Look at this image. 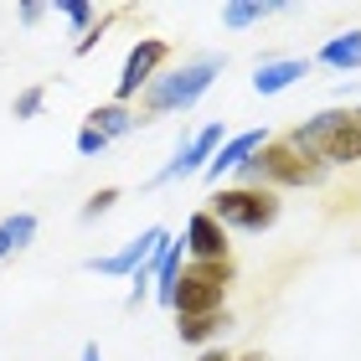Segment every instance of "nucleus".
I'll return each instance as SVG.
<instances>
[{
  "instance_id": "nucleus-23",
  "label": "nucleus",
  "mask_w": 361,
  "mask_h": 361,
  "mask_svg": "<svg viewBox=\"0 0 361 361\" xmlns=\"http://www.w3.org/2000/svg\"><path fill=\"white\" fill-rule=\"evenodd\" d=\"M83 361H104V356H98V346H93V341L83 346Z\"/></svg>"
},
{
  "instance_id": "nucleus-22",
  "label": "nucleus",
  "mask_w": 361,
  "mask_h": 361,
  "mask_svg": "<svg viewBox=\"0 0 361 361\" xmlns=\"http://www.w3.org/2000/svg\"><path fill=\"white\" fill-rule=\"evenodd\" d=\"M196 361H233V356H227V351H202Z\"/></svg>"
},
{
  "instance_id": "nucleus-9",
  "label": "nucleus",
  "mask_w": 361,
  "mask_h": 361,
  "mask_svg": "<svg viewBox=\"0 0 361 361\" xmlns=\"http://www.w3.org/2000/svg\"><path fill=\"white\" fill-rule=\"evenodd\" d=\"M264 145H269V129H243V135L222 140V150L212 155V166H207L202 176H207V180H222L227 171H243V166H248V160H253L258 150H264Z\"/></svg>"
},
{
  "instance_id": "nucleus-11",
  "label": "nucleus",
  "mask_w": 361,
  "mask_h": 361,
  "mask_svg": "<svg viewBox=\"0 0 361 361\" xmlns=\"http://www.w3.org/2000/svg\"><path fill=\"white\" fill-rule=\"evenodd\" d=\"M305 73H310V62H305V57H279V62H264V68L253 73V93L274 98V93L294 88V83H300Z\"/></svg>"
},
{
  "instance_id": "nucleus-10",
  "label": "nucleus",
  "mask_w": 361,
  "mask_h": 361,
  "mask_svg": "<svg viewBox=\"0 0 361 361\" xmlns=\"http://www.w3.org/2000/svg\"><path fill=\"white\" fill-rule=\"evenodd\" d=\"M180 253H186V238H166V248L155 253L150 264V284H155V300L160 305H176V284H180Z\"/></svg>"
},
{
  "instance_id": "nucleus-18",
  "label": "nucleus",
  "mask_w": 361,
  "mask_h": 361,
  "mask_svg": "<svg viewBox=\"0 0 361 361\" xmlns=\"http://www.w3.org/2000/svg\"><path fill=\"white\" fill-rule=\"evenodd\" d=\"M42 104H47L42 88H21V93H16V119H37Z\"/></svg>"
},
{
  "instance_id": "nucleus-20",
  "label": "nucleus",
  "mask_w": 361,
  "mask_h": 361,
  "mask_svg": "<svg viewBox=\"0 0 361 361\" xmlns=\"http://www.w3.org/2000/svg\"><path fill=\"white\" fill-rule=\"evenodd\" d=\"M114 202H119V191H114V186H104V191H93V196H88V207H83V222H93V217H104V212H109Z\"/></svg>"
},
{
  "instance_id": "nucleus-5",
  "label": "nucleus",
  "mask_w": 361,
  "mask_h": 361,
  "mask_svg": "<svg viewBox=\"0 0 361 361\" xmlns=\"http://www.w3.org/2000/svg\"><path fill=\"white\" fill-rule=\"evenodd\" d=\"M166 238H171L166 227H145V233H140V238H129L124 248L88 258V274H114V279H135V274H150L155 253L166 248Z\"/></svg>"
},
{
  "instance_id": "nucleus-25",
  "label": "nucleus",
  "mask_w": 361,
  "mask_h": 361,
  "mask_svg": "<svg viewBox=\"0 0 361 361\" xmlns=\"http://www.w3.org/2000/svg\"><path fill=\"white\" fill-rule=\"evenodd\" d=\"M356 119H361V114H356Z\"/></svg>"
},
{
  "instance_id": "nucleus-14",
  "label": "nucleus",
  "mask_w": 361,
  "mask_h": 361,
  "mask_svg": "<svg viewBox=\"0 0 361 361\" xmlns=\"http://www.w3.org/2000/svg\"><path fill=\"white\" fill-rule=\"evenodd\" d=\"M274 11H284V6H264V0H233V6H222V26L227 31H243V26H253V21H264V16Z\"/></svg>"
},
{
  "instance_id": "nucleus-4",
  "label": "nucleus",
  "mask_w": 361,
  "mask_h": 361,
  "mask_svg": "<svg viewBox=\"0 0 361 361\" xmlns=\"http://www.w3.org/2000/svg\"><path fill=\"white\" fill-rule=\"evenodd\" d=\"M212 217L222 227H238V233H264V227L279 222V196L274 191H243V186H227L212 196Z\"/></svg>"
},
{
  "instance_id": "nucleus-16",
  "label": "nucleus",
  "mask_w": 361,
  "mask_h": 361,
  "mask_svg": "<svg viewBox=\"0 0 361 361\" xmlns=\"http://www.w3.org/2000/svg\"><path fill=\"white\" fill-rule=\"evenodd\" d=\"M0 233H6V243L16 253H21V248H31V238H37V217H31V212H16V217L0 222Z\"/></svg>"
},
{
  "instance_id": "nucleus-2",
  "label": "nucleus",
  "mask_w": 361,
  "mask_h": 361,
  "mask_svg": "<svg viewBox=\"0 0 361 361\" xmlns=\"http://www.w3.org/2000/svg\"><path fill=\"white\" fill-rule=\"evenodd\" d=\"M217 73H222V57H196V62H180L176 73L155 78V83L145 88V109H150V114H180V109H191L196 98H202L212 83H217Z\"/></svg>"
},
{
  "instance_id": "nucleus-13",
  "label": "nucleus",
  "mask_w": 361,
  "mask_h": 361,
  "mask_svg": "<svg viewBox=\"0 0 361 361\" xmlns=\"http://www.w3.org/2000/svg\"><path fill=\"white\" fill-rule=\"evenodd\" d=\"M88 124L98 129V135H109V140L135 135V129H140V119H135V114H129L124 104H104V109H93V114H88Z\"/></svg>"
},
{
  "instance_id": "nucleus-24",
  "label": "nucleus",
  "mask_w": 361,
  "mask_h": 361,
  "mask_svg": "<svg viewBox=\"0 0 361 361\" xmlns=\"http://www.w3.org/2000/svg\"><path fill=\"white\" fill-rule=\"evenodd\" d=\"M238 361H269V356L264 351H248V356H238Z\"/></svg>"
},
{
  "instance_id": "nucleus-15",
  "label": "nucleus",
  "mask_w": 361,
  "mask_h": 361,
  "mask_svg": "<svg viewBox=\"0 0 361 361\" xmlns=\"http://www.w3.org/2000/svg\"><path fill=\"white\" fill-rule=\"evenodd\" d=\"M222 325H227V315H191V320H180L176 331H180V341H186V346H207Z\"/></svg>"
},
{
  "instance_id": "nucleus-12",
  "label": "nucleus",
  "mask_w": 361,
  "mask_h": 361,
  "mask_svg": "<svg viewBox=\"0 0 361 361\" xmlns=\"http://www.w3.org/2000/svg\"><path fill=\"white\" fill-rule=\"evenodd\" d=\"M320 62L336 73H356L361 68V31H341V37H331L320 47Z\"/></svg>"
},
{
  "instance_id": "nucleus-21",
  "label": "nucleus",
  "mask_w": 361,
  "mask_h": 361,
  "mask_svg": "<svg viewBox=\"0 0 361 361\" xmlns=\"http://www.w3.org/2000/svg\"><path fill=\"white\" fill-rule=\"evenodd\" d=\"M42 16H47V6H21V26H37Z\"/></svg>"
},
{
  "instance_id": "nucleus-6",
  "label": "nucleus",
  "mask_w": 361,
  "mask_h": 361,
  "mask_svg": "<svg viewBox=\"0 0 361 361\" xmlns=\"http://www.w3.org/2000/svg\"><path fill=\"white\" fill-rule=\"evenodd\" d=\"M222 150V124H207V129H196V135L176 150V160H166L155 176V186H166V180H186V176H202L212 166V155Z\"/></svg>"
},
{
  "instance_id": "nucleus-19",
  "label": "nucleus",
  "mask_w": 361,
  "mask_h": 361,
  "mask_svg": "<svg viewBox=\"0 0 361 361\" xmlns=\"http://www.w3.org/2000/svg\"><path fill=\"white\" fill-rule=\"evenodd\" d=\"M104 150H109V135H98L93 124L78 129V155H104Z\"/></svg>"
},
{
  "instance_id": "nucleus-3",
  "label": "nucleus",
  "mask_w": 361,
  "mask_h": 361,
  "mask_svg": "<svg viewBox=\"0 0 361 361\" xmlns=\"http://www.w3.org/2000/svg\"><path fill=\"white\" fill-rule=\"evenodd\" d=\"M227 264H191L180 269V284H176V320H191V315H222V289H227Z\"/></svg>"
},
{
  "instance_id": "nucleus-17",
  "label": "nucleus",
  "mask_w": 361,
  "mask_h": 361,
  "mask_svg": "<svg viewBox=\"0 0 361 361\" xmlns=\"http://www.w3.org/2000/svg\"><path fill=\"white\" fill-rule=\"evenodd\" d=\"M57 11H62V21H68L73 31H83V37H88V31H93V16H98V11L88 6V0H62V6H57Z\"/></svg>"
},
{
  "instance_id": "nucleus-1",
  "label": "nucleus",
  "mask_w": 361,
  "mask_h": 361,
  "mask_svg": "<svg viewBox=\"0 0 361 361\" xmlns=\"http://www.w3.org/2000/svg\"><path fill=\"white\" fill-rule=\"evenodd\" d=\"M289 140L300 145V150L320 155L325 166H346V160H361V119H356V114H341V109L315 114V119L300 124Z\"/></svg>"
},
{
  "instance_id": "nucleus-8",
  "label": "nucleus",
  "mask_w": 361,
  "mask_h": 361,
  "mask_svg": "<svg viewBox=\"0 0 361 361\" xmlns=\"http://www.w3.org/2000/svg\"><path fill=\"white\" fill-rule=\"evenodd\" d=\"M186 253L196 264H227V227L212 212H191L186 222Z\"/></svg>"
},
{
  "instance_id": "nucleus-7",
  "label": "nucleus",
  "mask_w": 361,
  "mask_h": 361,
  "mask_svg": "<svg viewBox=\"0 0 361 361\" xmlns=\"http://www.w3.org/2000/svg\"><path fill=\"white\" fill-rule=\"evenodd\" d=\"M171 57V47L160 42V37H140L135 47H129V57H124V73H119V88H114V98L119 104H129L140 88H150L155 83V68Z\"/></svg>"
}]
</instances>
